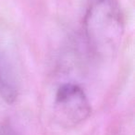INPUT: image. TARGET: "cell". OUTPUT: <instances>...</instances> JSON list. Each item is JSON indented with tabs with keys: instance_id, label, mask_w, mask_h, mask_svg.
I'll return each mask as SVG.
<instances>
[{
	"instance_id": "obj_1",
	"label": "cell",
	"mask_w": 135,
	"mask_h": 135,
	"mask_svg": "<svg viewBox=\"0 0 135 135\" xmlns=\"http://www.w3.org/2000/svg\"><path fill=\"white\" fill-rule=\"evenodd\" d=\"M83 30L94 54L103 58L114 56L124 34L123 14L118 1L87 0Z\"/></svg>"
},
{
	"instance_id": "obj_2",
	"label": "cell",
	"mask_w": 135,
	"mask_h": 135,
	"mask_svg": "<svg viewBox=\"0 0 135 135\" xmlns=\"http://www.w3.org/2000/svg\"><path fill=\"white\" fill-rule=\"evenodd\" d=\"M54 111L60 125L71 128L84 122L90 117L92 107L86 94L80 85L67 83L56 91Z\"/></svg>"
},
{
	"instance_id": "obj_3",
	"label": "cell",
	"mask_w": 135,
	"mask_h": 135,
	"mask_svg": "<svg viewBox=\"0 0 135 135\" xmlns=\"http://www.w3.org/2000/svg\"><path fill=\"white\" fill-rule=\"evenodd\" d=\"M20 94L17 66L9 53L0 47V96L6 103L13 104Z\"/></svg>"
},
{
	"instance_id": "obj_4",
	"label": "cell",
	"mask_w": 135,
	"mask_h": 135,
	"mask_svg": "<svg viewBox=\"0 0 135 135\" xmlns=\"http://www.w3.org/2000/svg\"><path fill=\"white\" fill-rule=\"evenodd\" d=\"M0 135H15V133L8 126L0 125Z\"/></svg>"
}]
</instances>
